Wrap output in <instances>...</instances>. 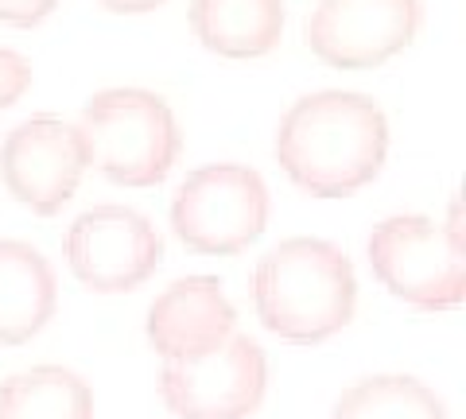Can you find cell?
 Returning a JSON list of instances; mask_svg holds the SVG:
<instances>
[{"label": "cell", "mask_w": 466, "mask_h": 419, "mask_svg": "<svg viewBox=\"0 0 466 419\" xmlns=\"http://www.w3.org/2000/svg\"><path fill=\"white\" fill-rule=\"evenodd\" d=\"M268 357L249 334H233L198 361H164L159 396L175 419H253L265 404Z\"/></svg>", "instance_id": "cell-6"}, {"label": "cell", "mask_w": 466, "mask_h": 419, "mask_svg": "<svg viewBox=\"0 0 466 419\" xmlns=\"http://www.w3.org/2000/svg\"><path fill=\"white\" fill-rule=\"evenodd\" d=\"M58 8V0H0V24L8 27H39Z\"/></svg>", "instance_id": "cell-16"}, {"label": "cell", "mask_w": 466, "mask_h": 419, "mask_svg": "<svg viewBox=\"0 0 466 419\" xmlns=\"http://www.w3.org/2000/svg\"><path fill=\"white\" fill-rule=\"evenodd\" d=\"M187 20L210 55L260 59L284 35V0H191Z\"/></svg>", "instance_id": "cell-12"}, {"label": "cell", "mask_w": 466, "mask_h": 419, "mask_svg": "<svg viewBox=\"0 0 466 419\" xmlns=\"http://www.w3.org/2000/svg\"><path fill=\"white\" fill-rule=\"evenodd\" d=\"M86 144L78 125L39 113L16 125L0 144V183L32 214L51 218L78 195L86 175Z\"/></svg>", "instance_id": "cell-9"}, {"label": "cell", "mask_w": 466, "mask_h": 419, "mask_svg": "<svg viewBox=\"0 0 466 419\" xmlns=\"http://www.w3.org/2000/svg\"><path fill=\"white\" fill-rule=\"evenodd\" d=\"M106 12H113V16H144V12H156L164 8L167 0H97Z\"/></svg>", "instance_id": "cell-17"}, {"label": "cell", "mask_w": 466, "mask_h": 419, "mask_svg": "<svg viewBox=\"0 0 466 419\" xmlns=\"http://www.w3.org/2000/svg\"><path fill=\"white\" fill-rule=\"evenodd\" d=\"M78 133L86 164L116 186H156L171 175L183 133L171 105L140 85L101 90L82 105Z\"/></svg>", "instance_id": "cell-4"}, {"label": "cell", "mask_w": 466, "mask_h": 419, "mask_svg": "<svg viewBox=\"0 0 466 419\" xmlns=\"http://www.w3.org/2000/svg\"><path fill=\"white\" fill-rule=\"evenodd\" d=\"M66 264L94 295L137 292L164 264V237L140 210L106 202V206L78 214L70 225Z\"/></svg>", "instance_id": "cell-7"}, {"label": "cell", "mask_w": 466, "mask_h": 419, "mask_svg": "<svg viewBox=\"0 0 466 419\" xmlns=\"http://www.w3.org/2000/svg\"><path fill=\"white\" fill-rule=\"evenodd\" d=\"M253 303L268 334L291 345H319L354 319V264L323 237H288L257 264Z\"/></svg>", "instance_id": "cell-2"}, {"label": "cell", "mask_w": 466, "mask_h": 419, "mask_svg": "<svg viewBox=\"0 0 466 419\" xmlns=\"http://www.w3.org/2000/svg\"><path fill=\"white\" fill-rule=\"evenodd\" d=\"M389 121L354 90L299 97L276 128V164L311 198H350L385 171Z\"/></svg>", "instance_id": "cell-1"}, {"label": "cell", "mask_w": 466, "mask_h": 419, "mask_svg": "<svg viewBox=\"0 0 466 419\" xmlns=\"http://www.w3.org/2000/svg\"><path fill=\"white\" fill-rule=\"evenodd\" d=\"M330 419H447V408L416 377H366L339 396Z\"/></svg>", "instance_id": "cell-14"}, {"label": "cell", "mask_w": 466, "mask_h": 419, "mask_svg": "<svg viewBox=\"0 0 466 419\" xmlns=\"http://www.w3.org/2000/svg\"><path fill=\"white\" fill-rule=\"evenodd\" d=\"M370 268L381 287L420 311H451L466 303V218L462 198L447 206V222L428 214H397L370 234Z\"/></svg>", "instance_id": "cell-3"}, {"label": "cell", "mask_w": 466, "mask_h": 419, "mask_svg": "<svg viewBox=\"0 0 466 419\" xmlns=\"http://www.w3.org/2000/svg\"><path fill=\"white\" fill-rule=\"evenodd\" d=\"M0 419H94V388L63 365L24 369L0 384Z\"/></svg>", "instance_id": "cell-13"}, {"label": "cell", "mask_w": 466, "mask_h": 419, "mask_svg": "<svg viewBox=\"0 0 466 419\" xmlns=\"http://www.w3.org/2000/svg\"><path fill=\"white\" fill-rule=\"evenodd\" d=\"M238 330V307L226 299L218 276H187L159 292L148 307L152 350L164 361H198Z\"/></svg>", "instance_id": "cell-10"}, {"label": "cell", "mask_w": 466, "mask_h": 419, "mask_svg": "<svg viewBox=\"0 0 466 419\" xmlns=\"http://www.w3.org/2000/svg\"><path fill=\"white\" fill-rule=\"evenodd\" d=\"M58 280L51 260L27 241H0V342L24 345L55 319Z\"/></svg>", "instance_id": "cell-11"}, {"label": "cell", "mask_w": 466, "mask_h": 419, "mask_svg": "<svg viewBox=\"0 0 466 419\" xmlns=\"http://www.w3.org/2000/svg\"><path fill=\"white\" fill-rule=\"evenodd\" d=\"M27 90H32V63L20 51L0 47V113H8Z\"/></svg>", "instance_id": "cell-15"}, {"label": "cell", "mask_w": 466, "mask_h": 419, "mask_svg": "<svg viewBox=\"0 0 466 419\" xmlns=\"http://www.w3.org/2000/svg\"><path fill=\"white\" fill-rule=\"evenodd\" d=\"M268 186L245 164L195 167L171 198V234L198 256H238L268 225Z\"/></svg>", "instance_id": "cell-5"}, {"label": "cell", "mask_w": 466, "mask_h": 419, "mask_svg": "<svg viewBox=\"0 0 466 419\" xmlns=\"http://www.w3.org/2000/svg\"><path fill=\"white\" fill-rule=\"evenodd\" d=\"M420 24V0H319L308 47L330 70H370L412 47Z\"/></svg>", "instance_id": "cell-8"}]
</instances>
